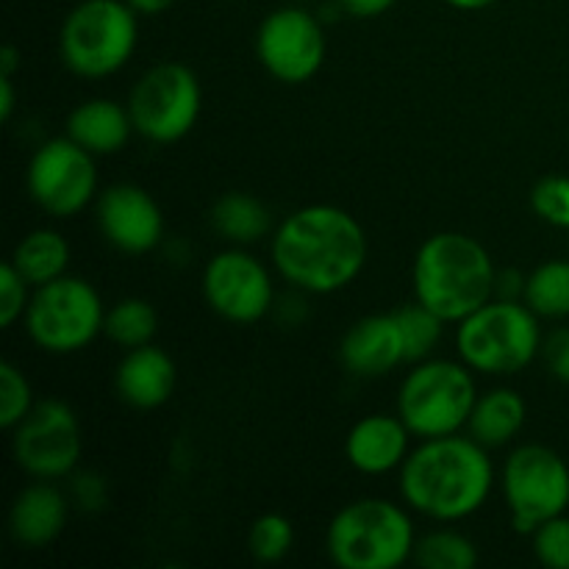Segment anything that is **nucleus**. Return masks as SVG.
Returning a JSON list of instances; mask_svg holds the SVG:
<instances>
[{
  "mask_svg": "<svg viewBox=\"0 0 569 569\" xmlns=\"http://www.w3.org/2000/svg\"><path fill=\"white\" fill-rule=\"evenodd\" d=\"M272 264L289 287L331 295L350 287L367 264V233L350 211L315 203L292 211L272 233Z\"/></svg>",
  "mask_w": 569,
  "mask_h": 569,
  "instance_id": "f257e3e1",
  "label": "nucleus"
},
{
  "mask_svg": "<svg viewBox=\"0 0 569 569\" xmlns=\"http://www.w3.org/2000/svg\"><path fill=\"white\" fill-rule=\"evenodd\" d=\"M495 487V465L472 437L422 439L400 467L406 506L437 522H459L483 509Z\"/></svg>",
  "mask_w": 569,
  "mask_h": 569,
  "instance_id": "f03ea898",
  "label": "nucleus"
},
{
  "mask_svg": "<svg viewBox=\"0 0 569 569\" xmlns=\"http://www.w3.org/2000/svg\"><path fill=\"white\" fill-rule=\"evenodd\" d=\"M495 278L498 270L489 250L476 237L459 231L428 237L411 267L417 303L456 326L495 298Z\"/></svg>",
  "mask_w": 569,
  "mask_h": 569,
  "instance_id": "7ed1b4c3",
  "label": "nucleus"
},
{
  "mask_svg": "<svg viewBox=\"0 0 569 569\" xmlns=\"http://www.w3.org/2000/svg\"><path fill=\"white\" fill-rule=\"evenodd\" d=\"M415 522L398 503L361 498L333 515L326 531L328 559L339 569H398L415 553Z\"/></svg>",
  "mask_w": 569,
  "mask_h": 569,
  "instance_id": "20e7f679",
  "label": "nucleus"
},
{
  "mask_svg": "<svg viewBox=\"0 0 569 569\" xmlns=\"http://www.w3.org/2000/svg\"><path fill=\"white\" fill-rule=\"evenodd\" d=\"M459 359L483 376H517L542 353L539 317L522 300L492 298L456 328Z\"/></svg>",
  "mask_w": 569,
  "mask_h": 569,
  "instance_id": "39448f33",
  "label": "nucleus"
},
{
  "mask_svg": "<svg viewBox=\"0 0 569 569\" xmlns=\"http://www.w3.org/2000/svg\"><path fill=\"white\" fill-rule=\"evenodd\" d=\"M139 42V14L126 0H81L59 31V56L78 78H109L131 61Z\"/></svg>",
  "mask_w": 569,
  "mask_h": 569,
  "instance_id": "423d86ee",
  "label": "nucleus"
},
{
  "mask_svg": "<svg viewBox=\"0 0 569 569\" xmlns=\"http://www.w3.org/2000/svg\"><path fill=\"white\" fill-rule=\"evenodd\" d=\"M476 400V378L465 361L426 359L400 383L398 417L411 437H450L467 428Z\"/></svg>",
  "mask_w": 569,
  "mask_h": 569,
  "instance_id": "0eeeda50",
  "label": "nucleus"
},
{
  "mask_svg": "<svg viewBox=\"0 0 569 569\" xmlns=\"http://www.w3.org/2000/svg\"><path fill=\"white\" fill-rule=\"evenodd\" d=\"M28 339L44 353L70 356L89 348L103 333L106 309L98 289L76 276H61L37 287L28 303Z\"/></svg>",
  "mask_w": 569,
  "mask_h": 569,
  "instance_id": "6e6552de",
  "label": "nucleus"
},
{
  "mask_svg": "<svg viewBox=\"0 0 569 569\" xmlns=\"http://www.w3.org/2000/svg\"><path fill=\"white\" fill-rule=\"evenodd\" d=\"M500 489L515 531L531 537L569 509V467L548 445H520L503 461Z\"/></svg>",
  "mask_w": 569,
  "mask_h": 569,
  "instance_id": "1a4fd4ad",
  "label": "nucleus"
},
{
  "mask_svg": "<svg viewBox=\"0 0 569 569\" xmlns=\"http://www.w3.org/2000/svg\"><path fill=\"white\" fill-rule=\"evenodd\" d=\"M203 109L200 81L187 64L164 61L133 83L128 111L133 131L153 144H172L187 137Z\"/></svg>",
  "mask_w": 569,
  "mask_h": 569,
  "instance_id": "9d476101",
  "label": "nucleus"
},
{
  "mask_svg": "<svg viewBox=\"0 0 569 569\" xmlns=\"http://www.w3.org/2000/svg\"><path fill=\"white\" fill-rule=\"evenodd\" d=\"M81 422L59 398L33 403L28 417L11 428V456L37 481H61L81 461Z\"/></svg>",
  "mask_w": 569,
  "mask_h": 569,
  "instance_id": "9b49d317",
  "label": "nucleus"
},
{
  "mask_svg": "<svg viewBox=\"0 0 569 569\" xmlns=\"http://www.w3.org/2000/svg\"><path fill=\"white\" fill-rule=\"evenodd\" d=\"M28 194L50 217H76L98 194L94 156L70 137H56L39 144L28 161Z\"/></svg>",
  "mask_w": 569,
  "mask_h": 569,
  "instance_id": "f8f14e48",
  "label": "nucleus"
},
{
  "mask_svg": "<svg viewBox=\"0 0 569 569\" xmlns=\"http://www.w3.org/2000/svg\"><path fill=\"white\" fill-rule=\"evenodd\" d=\"M326 31L311 11L281 6L261 20L256 31V56L281 83H306L326 61Z\"/></svg>",
  "mask_w": 569,
  "mask_h": 569,
  "instance_id": "ddd939ff",
  "label": "nucleus"
},
{
  "mask_svg": "<svg viewBox=\"0 0 569 569\" xmlns=\"http://www.w3.org/2000/svg\"><path fill=\"white\" fill-rule=\"evenodd\" d=\"M203 298L217 317L233 326H253L270 315L276 289L267 267L248 250L231 248L211 256L203 270Z\"/></svg>",
  "mask_w": 569,
  "mask_h": 569,
  "instance_id": "4468645a",
  "label": "nucleus"
},
{
  "mask_svg": "<svg viewBox=\"0 0 569 569\" xmlns=\"http://www.w3.org/2000/svg\"><path fill=\"white\" fill-rule=\"evenodd\" d=\"M94 217L106 242L120 253H150L164 237L159 203L137 183H114L94 200Z\"/></svg>",
  "mask_w": 569,
  "mask_h": 569,
  "instance_id": "2eb2a0df",
  "label": "nucleus"
},
{
  "mask_svg": "<svg viewBox=\"0 0 569 569\" xmlns=\"http://www.w3.org/2000/svg\"><path fill=\"white\" fill-rule=\"evenodd\" d=\"M345 370L359 378H381L406 361V345L395 315H367L348 328L339 345Z\"/></svg>",
  "mask_w": 569,
  "mask_h": 569,
  "instance_id": "dca6fc26",
  "label": "nucleus"
},
{
  "mask_svg": "<svg viewBox=\"0 0 569 569\" xmlns=\"http://www.w3.org/2000/svg\"><path fill=\"white\" fill-rule=\"evenodd\" d=\"M70 500L53 481L28 483L17 492L9 509V533L20 548L42 550L64 533Z\"/></svg>",
  "mask_w": 569,
  "mask_h": 569,
  "instance_id": "f3484780",
  "label": "nucleus"
},
{
  "mask_svg": "<svg viewBox=\"0 0 569 569\" xmlns=\"http://www.w3.org/2000/svg\"><path fill=\"white\" fill-rule=\"evenodd\" d=\"M411 431L398 415H370L356 422L345 439V459L365 476H387L409 459Z\"/></svg>",
  "mask_w": 569,
  "mask_h": 569,
  "instance_id": "a211bd4d",
  "label": "nucleus"
},
{
  "mask_svg": "<svg viewBox=\"0 0 569 569\" xmlns=\"http://www.w3.org/2000/svg\"><path fill=\"white\" fill-rule=\"evenodd\" d=\"M178 383L176 361L153 342L126 350L114 372L117 398L137 411H153L172 398Z\"/></svg>",
  "mask_w": 569,
  "mask_h": 569,
  "instance_id": "6ab92c4d",
  "label": "nucleus"
},
{
  "mask_svg": "<svg viewBox=\"0 0 569 569\" xmlns=\"http://www.w3.org/2000/svg\"><path fill=\"white\" fill-rule=\"evenodd\" d=\"M133 133V120L128 106L109 98L83 100L67 117V137L87 148L92 156L120 153Z\"/></svg>",
  "mask_w": 569,
  "mask_h": 569,
  "instance_id": "aec40b11",
  "label": "nucleus"
},
{
  "mask_svg": "<svg viewBox=\"0 0 569 569\" xmlns=\"http://www.w3.org/2000/svg\"><path fill=\"white\" fill-rule=\"evenodd\" d=\"M526 417L528 406L522 395L515 392V389L498 387L487 395H478L470 422H467V431L487 450L503 448L522 431Z\"/></svg>",
  "mask_w": 569,
  "mask_h": 569,
  "instance_id": "412c9836",
  "label": "nucleus"
},
{
  "mask_svg": "<svg viewBox=\"0 0 569 569\" xmlns=\"http://www.w3.org/2000/svg\"><path fill=\"white\" fill-rule=\"evenodd\" d=\"M9 261L37 289L56 281V278L67 276V267H70V244L53 228H37V231L26 233L17 242Z\"/></svg>",
  "mask_w": 569,
  "mask_h": 569,
  "instance_id": "4be33fe9",
  "label": "nucleus"
},
{
  "mask_svg": "<svg viewBox=\"0 0 569 569\" xmlns=\"http://www.w3.org/2000/svg\"><path fill=\"white\" fill-rule=\"evenodd\" d=\"M211 228L231 244H253L272 228L270 209L248 192H228L211 206Z\"/></svg>",
  "mask_w": 569,
  "mask_h": 569,
  "instance_id": "5701e85b",
  "label": "nucleus"
},
{
  "mask_svg": "<svg viewBox=\"0 0 569 569\" xmlns=\"http://www.w3.org/2000/svg\"><path fill=\"white\" fill-rule=\"evenodd\" d=\"M522 303L537 317H548V320H565V317H569V261H545L531 276H526Z\"/></svg>",
  "mask_w": 569,
  "mask_h": 569,
  "instance_id": "b1692460",
  "label": "nucleus"
},
{
  "mask_svg": "<svg viewBox=\"0 0 569 569\" xmlns=\"http://www.w3.org/2000/svg\"><path fill=\"white\" fill-rule=\"evenodd\" d=\"M159 331V315L153 306L142 298H122L120 303L106 311L103 333L122 350L150 345Z\"/></svg>",
  "mask_w": 569,
  "mask_h": 569,
  "instance_id": "393cba45",
  "label": "nucleus"
},
{
  "mask_svg": "<svg viewBox=\"0 0 569 569\" xmlns=\"http://www.w3.org/2000/svg\"><path fill=\"white\" fill-rule=\"evenodd\" d=\"M478 548L470 537L459 531H439L417 537L411 561L422 569H476L478 567Z\"/></svg>",
  "mask_w": 569,
  "mask_h": 569,
  "instance_id": "a878e982",
  "label": "nucleus"
},
{
  "mask_svg": "<svg viewBox=\"0 0 569 569\" xmlns=\"http://www.w3.org/2000/svg\"><path fill=\"white\" fill-rule=\"evenodd\" d=\"M395 320L400 326V337L406 345V361H426L428 356L437 350V345L442 342L445 333V320L439 315H433L428 306L422 303H406L398 311H392Z\"/></svg>",
  "mask_w": 569,
  "mask_h": 569,
  "instance_id": "bb28decb",
  "label": "nucleus"
},
{
  "mask_svg": "<svg viewBox=\"0 0 569 569\" xmlns=\"http://www.w3.org/2000/svg\"><path fill=\"white\" fill-rule=\"evenodd\" d=\"M295 545V528L283 515H261L256 517L248 531V550L259 565H278L287 559Z\"/></svg>",
  "mask_w": 569,
  "mask_h": 569,
  "instance_id": "cd10ccee",
  "label": "nucleus"
},
{
  "mask_svg": "<svg viewBox=\"0 0 569 569\" xmlns=\"http://www.w3.org/2000/svg\"><path fill=\"white\" fill-rule=\"evenodd\" d=\"M33 392L28 378L22 376L20 367H14L11 361L0 365V426L6 431L22 422L28 417V411L33 409Z\"/></svg>",
  "mask_w": 569,
  "mask_h": 569,
  "instance_id": "c85d7f7f",
  "label": "nucleus"
},
{
  "mask_svg": "<svg viewBox=\"0 0 569 569\" xmlns=\"http://www.w3.org/2000/svg\"><path fill=\"white\" fill-rule=\"evenodd\" d=\"M531 209L548 226L569 228V178L548 176L531 189Z\"/></svg>",
  "mask_w": 569,
  "mask_h": 569,
  "instance_id": "c756f323",
  "label": "nucleus"
},
{
  "mask_svg": "<svg viewBox=\"0 0 569 569\" xmlns=\"http://www.w3.org/2000/svg\"><path fill=\"white\" fill-rule=\"evenodd\" d=\"M533 553L548 569H569V517L559 515L531 533Z\"/></svg>",
  "mask_w": 569,
  "mask_h": 569,
  "instance_id": "7c9ffc66",
  "label": "nucleus"
},
{
  "mask_svg": "<svg viewBox=\"0 0 569 569\" xmlns=\"http://www.w3.org/2000/svg\"><path fill=\"white\" fill-rule=\"evenodd\" d=\"M33 289L20 272L14 270L11 261H6L3 270H0V328L17 326V320H22L28 311V303H31Z\"/></svg>",
  "mask_w": 569,
  "mask_h": 569,
  "instance_id": "2f4dec72",
  "label": "nucleus"
},
{
  "mask_svg": "<svg viewBox=\"0 0 569 569\" xmlns=\"http://www.w3.org/2000/svg\"><path fill=\"white\" fill-rule=\"evenodd\" d=\"M70 498L83 511H100L109 500V487L98 472H78V476H72Z\"/></svg>",
  "mask_w": 569,
  "mask_h": 569,
  "instance_id": "473e14b6",
  "label": "nucleus"
},
{
  "mask_svg": "<svg viewBox=\"0 0 569 569\" xmlns=\"http://www.w3.org/2000/svg\"><path fill=\"white\" fill-rule=\"evenodd\" d=\"M542 359L550 376L569 383V328H556L550 337L542 339Z\"/></svg>",
  "mask_w": 569,
  "mask_h": 569,
  "instance_id": "72a5a7b5",
  "label": "nucleus"
},
{
  "mask_svg": "<svg viewBox=\"0 0 569 569\" xmlns=\"http://www.w3.org/2000/svg\"><path fill=\"white\" fill-rule=\"evenodd\" d=\"M522 295H526V276L517 270H500L495 278V298L522 300Z\"/></svg>",
  "mask_w": 569,
  "mask_h": 569,
  "instance_id": "f704fd0d",
  "label": "nucleus"
},
{
  "mask_svg": "<svg viewBox=\"0 0 569 569\" xmlns=\"http://www.w3.org/2000/svg\"><path fill=\"white\" fill-rule=\"evenodd\" d=\"M339 3L348 14L359 17V20H372V17L387 14L398 0H339Z\"/></svg>",
  "mask_w": 569,
  "mask_h": 569,
  "instance_id": "c9c22d12",
  "label": "nucleus"
},
{
  "mask_svg": "<svg viewBox=\"0 0 569 569\" xmlns=\"http://www.w3.org/2000/svg\"><path fill=\"white\" fill-rule=\"evenodd\" d=\"M14 103H17L14 81H11V76H0V120L3 122L11 120V114H14Z\"/></svg>",
  "mask_w": 569,
  "mask_h": 569,
  "instance_id": "e433bc0d",
  "label": "nucleus"
},
{
  "mask_svg": "<svg viewBox=\"0 0 569 569\" xmlns=\"http://www.w3.org/2000/svg\"><path fill=\"white\" fill-rule=\"evenodd\" d=\"M139 17H156V14H164L167 9H172L176 0H126Z\"/></svg>",
  "mask_w": 569,
  "mask_h": 569,
  "instance_id": "4c0bfd02",
  "label": "nucleus"
},
{
  "mask_svg": "<svg viewBox=\"0 0 569 569\" xmlns=\"http://www.w3.org/2000/svg\"><path fill=\"white\" fill-rule=\"evenodd\" d=\"M17 67H20V50H17L14 44H6V48L0 50V76L14 78Z\"/></svg>",
  "mask_w": 569,
  "mask_h": 569,
  "instance_id": "58836bf2",
  "label": "nucleus"
},
{
  "mask_svg": "<svg viewBox=\"0 0 569 569\" xmlns=\"http://www.w3.org/2000/svg\"><path fill=\"white\" fill-rule=\"evenodd\" d=\"M442 3L453 6V9L459 11H481V9H489V6L500 3V0H442Z\"/></svg>",
  "mask_w": 569,
  "mask_h": 569,
  "instance_id": "ea45409f",
  "label": "nucleus"
}]
</instances>
